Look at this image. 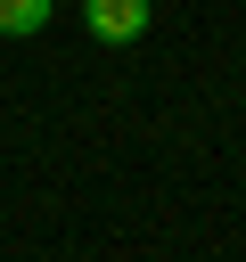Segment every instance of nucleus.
<instances>
[{
	"label": "nucleus",
	"instance_id": "obj_1",
	"mask_svg": "<svg viewBox=\"0 0 246 262\" xmlns=\"http://www.w3.org/2000/svg\"><path fill=\"white\" fill-rule=\"evenodd\" d=\"M148 16H156V0H82V25H90V41H139L148 33Z\"/></svg>",
	"mask_w": 246,
	"mask_h": 262
},
{
	"label": "nucleus",
	"instance_id": "obj_2",
	"mask_svg": "<svg viewBox=\"0 0 246 262\" xmlns=\"http://www.w3.org/2000/svg\"><path fill=\"white\" fill-rule=\"evenodd\" d=\"M49 8H57V0H0V41L41 33V25H49Z\"/></svg>",
	"mask_w": 246,
	"mask_h": 262
}]
</instances>
